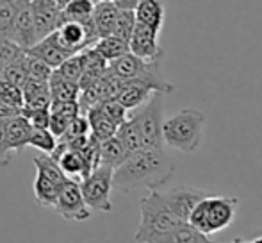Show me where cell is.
Returning <instances> with one entry per match:
<instances>
[{"label": "cell", "mask_w": 262, "mask_h": 243, "mask_svg": "<svg viewBox=\"0 0 262 243\" xmlns=\"http://www.w3.org/2000/svg\"><path fill=\"white\" fill-rule=\"evenodd\" d=\"M13 159V152L7 147L6 139V121L0 120V168H6Z\"/></svg>", "instance_id": "obj_43"}, {"label": "cell", "mask_w": 262, "mask_h": 243, "mask_svg": "<svg viewBox=\"0 0 262 243\" xmlns=\"http://www.w3.org/2000/svg\"><path fill=\"white\" fill-rule=\"evenodd\" d=\"M27 72H29V77H32V79L49 80L54 70L50 68L47 63H43L41 59H38V57H34V56H29L27 54Z\"/></svg>", "instance_id": "obj_39"}, {"label": "cell", "mask_w": 262, "mask_h": 243, "mask_svg": "<svg viewBox=\"0 0 262 243\" xmlns=\"http://www.w3.org/2000/svg\"><path fill=\"white\" fill-rule=\"evenodd\" d=\"M245 243H262V236L255 238V240H252V241H245Z\"/></svg>", "instance_id": "obj_46"}, {"label": "cell", "mask_w": 262, "mask_h": 243, "mask_svg": "<svg viewBox=\"0 0 262 243\" xmlns=\"http://www.w3.org/2000/svg\"><path fill=\"white\" fill-rule=\"evenodd\" d=\"M154 93H156V90L150 84L143 83V80H123L120 91H118V95L114 98L127 111H132V109L145 104Z\"/></svg>", "instance_id": "obj_16"}, {"label": "cell", "mask_w": 262, "mask_h": 243, "mask_svg": "<svg viewBox=\"0 0 262 243\" xmlns=\"http://www.w3.org/2000/svg\"><path fill=\"white\" fill-rule=\"evenodd\" d=\"M210 236L200 233L194 229L191 224H182V226L175 227L171 231L156 234V236L148 238L145 243H210Z\"/></svg>", "instance_id": "obj_19"}, {"label": "cell", "mask_w": 262, "mask_h": 243, "mask_svg": "<svg viewBox=\"0 0 262 243\" xmlns=\"http://www.w3.org/2000/svg\"><path fill=\"white\" fill-rule=\"evenodd\" d=\"M136 27V14L134 11H128V9H120L118 13V18H116V24H114V29H113V36L116 38L123 39V42L128 43L132 36V31Z\"/></svg>", "instance_id": "obj_31"}, {"label": "cell", "mask_w": 262, "mask_h": 243, "mask_svg": "<svg viewBox=\"0 0 262 243\" xmlns=\"http://www.w3.org/2000/svg\"><path fill=\"white\" fill-rule=\"evenodd\" d=\"M113 168L105 165H98L91 170L80 183L84 202L91 211L111 213L113 202H111V191H113Z\"/></svg>", "instance_id": "obj_7"}, {"label": "cell", "mask_w": 262, "mask_h": 243, "mask_svg": "<svg viewBox=\"0 0 262 243\" xmlns=\"http://www.w3.org/2000/svg\"><path fill=\"white\" fill-rule=\"evenodd\" d=\"M25 52H27L29 56H34V57H38V59H41L43 63H47L52 70L59 68V65H61L62 61L72 56V54H68L66 50H62L61 47H59L54 32L45 36V38L38 39V42L32 47H29Z\"/></svg>", "instance_id": "obj_15"}, {"label": "cell", "mask_w": 262, "mask_h": 243, "mask_svg": "<svg viewBox=\"0 0 262 243\" xmlns=\"http://www.w3.org/2000/svg\"><path fill=\"white\" fill-rule=\"evenodd\" d=\"M21 113L20 108H14V106H9V104H2L0 102V120L2 121H7L14 116H18Z\"/></svg>", "instance_id": "obj_44"}, {"label": "cell", "mask_w": 262, "mask_h": 243, "mask_svg": "<svg viewBox=\"0 0 262 243\" xmlns=\"http://www.w3.org/2000/svg\"><path fill=\"white\" fill-rule=\"evenodd\" d=\"M98 108L104 111V115L107 118H111L116 125H120L121 121H125L128 118V111L116 100V98H104V100L98 102Z\"/></svg>", "instance_id": "obj_37"}, {"label": "cell", "mask_w": 262, "mask_h": 243, "mask_svg": "<svg viewBox=\"0 0 262 243\" xmlns=\"http://www.w3.org/2000/svg\"><path fill=\"white\" fill-rule=\"evenodd\" d=\"M128 52L145 61H161L164 52L159 43V32L136 22V27L128 39Z\"/></svg>", "instance_id": "obj_10"}, {"label": "cell", "mask_w": 262, "mask_h": 243, "mask_svg": "<svg viewBox=\"0 0 262 243\" xmlns=\"http://www.w3.org/2000/svg\"><path fill=\"white\" fill-rule=\"evenodd\" d=\"M0 77H2V79H6V80H9V83H13L14 86H18V88L24 86V84L27 83V79H29L27 54H25V52L20 54V56H18L13 63H9V65L2 70Z\"/></svg>", "instance_id": "obj_30"}, {"label": "cell", "mask_w": 262, "mask_h": 243, "mask_svg": "<svg viewBox=\"0 0 262 243\" xmlns=\"http://www.w3.org/2000/svg\"><path fill=\"white\" fill-rule=\"evenodd\" d=\"M54 36L57 39L59 47L66 50L68 54H77L84 50L86 47H93L98 39V34L95 31L93 20L80 24V22H62L54 31Z\"/></svg>", "instance_id": "obj_9"}, {"label": "cell", "mask_w": 262, "mask_h": 243, "mask_svg": "<svg viewBox=\"0 0 262 243\" xmlns=\"http://www.w3.org/2000/svg\"><path fill=\"white\" fill-rule=\"evenodd\" d=\"M239 198L225 197V195H205L194 204L193 211L189 215L187 224L198 229L200 233L216 234L220 231L227 229L235 218L237 213Z\"/></svg>", "instance_id": "obj_3"}, {"label": "cell", "mask_w": 262, "mask_h": 243, "mask_svg": "<svg viewBox=\"0 0 262 243\" xmlns=\"http://www.w3.org/2000/svg\"><path fill=\"white\" fill-rule=\"evenodd\" d=\"M118 9H128V11H134L136 6H138L139 0H111Z\"/></svg>", "instance_id": "obj_45"}, {"label": "cell", "mask_w": 262, "mask_h": 243, "mask_svg": "<svg viewBox=\"0 0 262 243\" xmlns=\"http://www.w3.org/2000/svg\"><path fill=\"white\" fill-rule=\"evenodd\" d=\"M107 68L120 77L121 80H143L150 84L159 93H171L175 88L173 84L166 83L161 75V61H145L136 57L134 54L127 52L118 59L111 61Z\"/></svg>", "instance_id": "obj_5"}, {"label": "cell", "mask_w": 262, "mask_h": 243, "mask_svg": "<svg viewBox=\"0 0 262 243\" xmlns=\"http://www.w3.org/2000/svg\"><path fill=\"white\" fill-rule=\"evenodd\" d=\"M55 145H57V138H55L49 129H32L27 147H34L39 152L50 154L55 149Z\"/></svg>", "instance_id": "obj_33"}, {"label": "cell", "mask_w": 262, "mask_h": 243, "mask_svg": "<svg viewBox=\"0 0 262 243\" xmlns=\"http://www.w3.org/2000/svg\"><path fill=\"white\" fill-rule=\"evenodd\" d=\"M175 172V163L169 159L164 149H139L127 156V159L114 168L113 188L121 193L141 190H159L164 186Z\"/></svg>", "instance_id": "obj_1"}, {"label": "cell", "mask_w": 262, "mask_h": 243, "mask_svg": "<svg viewBox=\"0 0 262 243\" xmlns=\"http://www.w3.org/2000/svg\"><path fill=\"white\" fill-rule=\"evenodd\" d=\"M93 49L97 50L107 63H111L128 52V43L111 34V36H104V38H98L97 42H95Z\"/></svg>", "instance_id": "obj_28"}, {"label": "cell", "mask_w": 262, "mask_h": 243, "mask_svg": "<svg viewBox=\"0 0 262 243\" xmlns=\"http://www.w3.org/2000/svg\"><path fill=\"white\" fill-rule=\"evenodd\" d=\"M50 113H57L66 118H75L82 111H80V106L77 100H54L50 104Z\"/></svg>", "instance_id": "obj_41"}, {"label": "cell", "mask_w": 262, "mask_h": 243, "mask_svg": "<svg viewBox=\"0 0 262 243\" xmlns=\"http://www.w3.org/2000/svg\"><path fill=\"white\" fill-rule=\"evenodd\" d=\"M32 163H34V167H36V172H39V174H43L45 177H49V179H52L54 183H57V184H62L66 181V175H64V172L61 170V167H59V163L54 159L50 154H45V152H41L39 156H36L34 159H32Z\"/></svg>", "instance_id": "obj_29"}, {"label": "cell", "mask_w": 262, "mask_h": 243, "mask_svg": "<svg viewBox=\"0 0 262 243\" xmlns=\"http://www.w3.org/2000/svg\"><path fill=\"white\" fill-rule=\"evenodd\" d=\"M32 127L27 121L24 115H18L14 118L6 121V139L7 147H9L11 152H21L25 147L29 145V138H31Z\"/></svg>", "instance_id": "obj_20"}, {"label": "cell", "mask_w": 262, "mask_h": 243, "mask_svg": "<svg viewBox=\"0 0 262 243\" xmlns=\"http://www.w3.org/2000/svg\"><path fill=\"white\" fill-rule=\"evenodd\" d=\"M127 149L121 145V141L116 138V134L100 141V165L111 167L114 170V168H118L127 159Z\"/></svg>", "instance_id": "obj_26"}, {"label": "cell", "mask_w": 262, "mask_h": 243, "mask_svg": "<svg viewBox=\"0 0 262 243\" xmlns=\"http://www.w3.org/2000/svg\"><path fill=\"white\" fill-rule=\"evenodd\" d=\"M49 90L50 97L54 100H77L80 93L79 83H73V80L64 79L62 75H59L57 70H54L52 75L49 79Z\"/></svg>", "instance_id": "obj_25"}, {"label": "cell", "mask_w": 262, "mask_h": 243, "mask_svg": "<svg viewBox=\"0 0 262 243\" xmlns=\"http://www.w3.org/2000/svg\"><path fill=\"white\" fill-rule=\"evenodd\" d=\"M134 120L141 132V141L145 149H164L162 124H164V93H156L148 98L139 111L134 113Z\"/></svg>", "instance_id": "obj_6"}, {"label": "cell", "mask_w": 262, "mask_h": 243, "mask_svg": "<svg viewBox=\"0 0 262 243\" xmlns=\"http://www.w3.org/2000/svg\"><path fill=\"white\" fill-rule=\"evenodd\" d=\"M25 50L18 45L16 42H13L11 38H6V36H0V73L6 68L9 63H13L20 54H24Z\"/></svg>", "instance_id": "obj_36"}, {"label": "cell", "mask_w": 262, "mask_h": 243, "mask_svg": "<svg viewBox=\"0 0 262 243\" xmlns=\"http://www.w3.org/2000/svg\"><path fill=\"white\" fill-rule=\"evenodd\" d=\"M59 186L61 184L54 183L52 179L45 177L43 174L36 172V179H34V186H32V191H34V198L41 208H49L54 209L55 200H57V193H59Z\"/></svg>", "instance_id": "obj_24"}, {"label": "cell", "mask_w": 262, "mask_h": 243, "mask_svg": "<svg viewBox=\"0 0 262 243\" xmlns=\"http://www.w3.org/2000/svg\"><path fill=\"white\" fill-rule=\"evenodd\" d=\"M228 243H245V240H241V238H237V240H234V241H228Z\"/></svg>", "instance_id": "obj_47"}, {"label": "cell", "mask_w": 262, "mask_h": 243, "mask_svg": "<svg viewBox=\"0 0 262 243\" xmlns=\"http://www.w3.org/2000/svg\"><path fill=\"white\" fill-rule=\"evenodd\" d=\"M54 209L70 222H86L91 216V209L84 202L82 191H80V183L70 177L59 186Z\"/></svg>", "instance_id": "obj_8"}, {"label": "cell", "mask_w": 262, "mask_h": 243, "mask_svg": "<svg viewBox=\"0 0 262 243\" xmlns=\"http://www.w3.org/2000/svg\"><path fill=\"white\" fill-rule=\"evenodd\" d=\"M55 70H57L59 75H62L64 79L73 80V83H79L80 77H82V73H84V63H82L80 52L72 54L68 59L62 61L61 65H59V68H55Z\"/></svg>", "instance_id": "obj_32"}, {"label": "cell", "mask_w": 262, "mask_h": 243, "mask_svg": "<svg viewBox=\"0 0 262 243\" xmlns=\"http://www.w3.org/2000/svg\"><path fill=\"white\" fill-rule=\"evenodd\" d=\"M50 156L59 163V167L64 172L66 177L75 179V181H82V179L90 174V168H88L84 157L80 156V152L70 149L64 141H57V145H55V149L50 152Z\"/></svg>", "instance_id": "obj_14"}, {"label": "cell", "mask_w": 262, "mask_h": 243, "mask_svg": "<svg viewBox=\"0 0 262 243\" xmlns=\"http://www.w3.org/2000/svg\"><path fill=\"white\" fill-rule=\"evenodd\" d=\"M21 95H24V108L50 109V104H52L49 80H39L29 77L27 83L21 86Z\"/></svg>", "instance_id": "obj_17"}, {"label": "cell", "mask_w": 262, "mask_h": 243, "mask_svg": "<svg viewBox=\"0 0 262 243\" xmlns=\"http://www.w3.org/2000/svg\"><path fill=\"white\" fill-rule=\"evenodd\" d=\"M14 11H16L14 0H0V36L9 38Z\"/></svg>", "instance_id": "obj_38"}, {"label": "cell", "mask_w": 262, "mask_h": 243, "mask_svg": "<svg viewBox=\"0 0 262 243\" xmlns=\"http://www.w3.org/2000/svg\"><path fill=\"white\" fill-rule=\"evenodd\" d=\"M70 120H72V118H66V116H61V115H57V113H50L49 131L59 139L62 134H64V131H66V127H68Z\"/></svg>", "instance_id": "obj_42"}, {"label": "cell", "mask_w": 262, "mask_h": 243, "mask_svg": "<svg viewBox=\"0 0 262 243\" xmlns=\"http://www.w3.org/2000/svg\"><path fill=\"white\" fill-rule=\"evenodd\" d=\"M139 213H141V222L134 234L136 243H145L148 238L156 234L171 231L175 227L187 224L169 208L166 198L162 197L161 190H150L146 197L139 202Z\"/></svg>", "instance_id": "obj_4"}, {"label": "cell", "mask_w": 262, "mask_h": 243, "mask_svg": "<svg viewBox=\"0 0 262 243\" xmlns=\"http://www.w3.org/2000/svg\"><path fill=\"white\" fill-rule=\"evenodd\" d=\"M116 138L121 141V145L127 149V152H134V150L143 149V141H141V132L138 129L134 116H128L125 121H121L116 129Z\"/></svg>", "instance_id": "obj_27"}, {"label": "cell", "mask_w": 262, "mask_h": 243, "mask_svg": "<svg viewBox=\"0 0 262 243\" xmlns=\"http://www.w3.org/2000/svg\"><path fill=\"white\" fill-rule=\"evenodd\" d=\"M118 13H120V9H118L111 0H98V2H95L91 20H93L95 31H97L98 38L113 34Z\"/></svg>", "instance_id": "obj_21"}, {"label": "cell", "mask_w": 262, "mask_h": 243, "mask_svg": "<svg viewBox=\"0 0 262 243\" xmlns=\"http://www.w3.org/2000/svg\"><path fill=\"white\" fill-rule=\"evenodd\" d=\"M59 4L55 0H31V13L34 20L36 39L52 34L59 27Z\"/></svg>", "instance_id": "obj_12"}, {"label": "cell", "mask_w": 262, "mask_h": 243, "mask_svg": "<svg viewBox=\"0 0 262 243\" xmlns=\"http://www.w3.org/2000/svg\"><path fill=\"white\" fill-rule=\"evenodd\" d=\"M0 102L2 104H9L14 108H24V95H21V88L14 86L13 83L2 79L0 77Z\"/></svg>", "instance_id": "obj_35"}, {"label": "cell", "mask_w": 262, "mask_h": 243, "mask_svg": "<svg viewBox=\"0 0 262 243\" xmlns=\"http://www.w3.org/2000/svg\"><path fill=\"white\" fill-rule=\"evenodd\" d=\"M136 22L145 27L152 29L156 32H161L162 25H164L166 9L162 0H139L138 6L134 9Z\"/></svg>", "instance_id": "obj_18"}, {"label": "cell", "mask_w": 262, "mask_h": 243, "mask_svg": "<svg viewBox=\"0 0 262 243\" xmlns=\"http://www.w3.org/2000/svg\"><path fill=\"white\" fill-rule=\"evenodd\" d=\"M21 115L27 118L32 129H49L50 109H29L21 108Z\"/></svg>", "instance_id": "obj_40"}, {"label": "cell", "mask_w": 262, "mask_h": 243, "mask_svg": "<svg viewBox=\"0 0 262 243\" xmlns=\"http://www.w3.org/2000/svg\"><path fill=\"white\" fill-rule=\"evenodd\" d=\"M86 134H90V124H88L86 115H84V113H80V115H77L75 118L70 120L64 134H62L57 141L68 143V141H72V139L80 138V136H86Z\"/></svg>", "instance_id": "obj_34"}, {"label": "cell", "mask_w": 262, "mask_h": 243, "mask_svg": "<svg viewBox=\"0 0 262 243\" xmlns=\"http://www.w3.org/2000/svg\"><path fill=\"white\" fill-rule=\"evenodd\" d=\"M84 115H86L88 124H90V134L95 136L98 141H104V139L116 134L118 125L111 118H107L104 115V111H102L98 106H93V108L86 109Z\"/></svg>", "instance_id": "obj_22"}, {"label": "cell", "mask_w": 262, "mask_h": 243, "mask_svg": "<svg viewBox=\"0 0 262 243\" xmlns=\"http://www.w3.org/2000/svg\"><path fill=\"white\" fill-rule=\"evenodd\" d=\"M162 197L166 198V202L169 204V208L184 220L187 222L189 215L193 211L194 204L200 200L202 197H205L204 190H196V188L191 186H177V188H169V190H161Z\"/></svg>", "instance_id": "obj_13"}, {"label": "cell", "mask_w": 262, "mask_h": 243, "mask_svg": "<svg viewBox=\"0 0 262 243\" xmlns=\"http://www.w3.org/2000/svg\"><path fill=\"white\" fill-rule=\"evenodd\" d=\"M95 0H68L59 11V25L62 22H80L86 24L91 20Z\"/></svg>", "instance_id": "obj_23"}, {"label": "cell", "mask_w": 262, "mask_h": 243, "mask_svg": "<svg viewBox=\"0 0 262 243\" xmlns=\"http://www.w3.org/2000/svg\"><path fill=\"white\" fill-rule=\"evenodd\" d=\"M205 125V115L200 109L186 108L180 109L162 124V139L164 145L179 152L191 154L200 149L202 131Z\"/></svg>", "instance_id": "obj_2"}, {"label": "cell", "mask_w": 262, "mask_h": 243, "mask_svg": "<svg viewBox=\"0 0 262 243\" xmlns=\"http://www.w3.org/2000/svg\"><path fill=\"white\" fill-rule=\"evenodd\" d=\"M14 6H16V11H14L9 38L16 42L24 50H27L29 47H32L38 42L34 31V20H32L31 13V0H14Z\"/></svg>", "instance_id": "obj_11"}]
</instances>
